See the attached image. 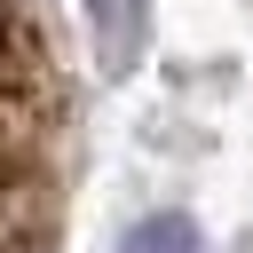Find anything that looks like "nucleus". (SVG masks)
I'll use <instances>...</instances> for the list:
<instances>
[{
  "mask_svg": "<svg viewBox=\"0 0 253 253\" xmlns=\"http://www.w3.org/2000/svg\"><path fill=\"white\" fill-rule=\"evenodd\" d=\"M79 16H87V32H95L103 71H126L134 47H142V32H150V0H79Z\"/></svg>",
  "mask_w": 253,
  "mask_h": 253,
  "instance_id": "nucleus-1",
  "label": "nucleus"
},
{
  "mask_svg": "<svg viewBox=\"0 0 253 253\" xmlns=\"http://www.w3.org/2000/svg\"><path fill=\"white\" fill-rule=\"evenodd\" d=\"M119 253H198V229H190L182 213H142V221L119 237Z\"/></svg>",
  "mask_w": 253,
  "mask_h": 253,
  "instance_id": "nucleus-2",
  "label": "nucleus"
}]
</instances>
